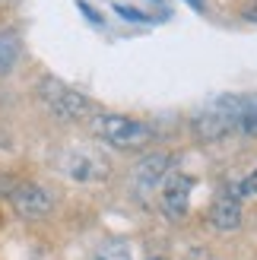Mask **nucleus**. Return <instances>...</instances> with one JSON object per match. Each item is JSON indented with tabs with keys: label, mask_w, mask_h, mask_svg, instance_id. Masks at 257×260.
<instances>
[{
	"label": "nucleus",
	"mask_w": 257,
	"mask_h": 260,
	"mask_svg": "<svg viewBox=\"0 0 257 260\" xmlns=\"http://www.w3.org/2000/svg\"><path fill=\"white\" fill-rule=\"evenodd\" d=\"M190 190H194V181L187 175H169L162 184V213L169 219H184L190 210Z\"/></svg>",
	"instance_id": "obj_4"
},
{
	"label": "nucleus",
	"mask_w": 257,
	"mask_h": 260,
	"mask_svg": "<svg viewBox=\"0 0 257 260\" xmlns=\"http://www.w3.org/2000/svg\"><path fill=\"white\" fill-rule=\"evenodd\" d=\"M114 10H118V13H124V19H131V22H143L146 16H143V13H137V10H131V7H114Z\"/></svg>",
	"instance_id": "obj_12"
},
{
	"label": "nucleus",
	"mask_w": 257,
	"mask_h": 260,
	"mask_svg": "<svg viewBox=\"0 0 257 260\" xmlns=\"http://www.w3.org/2000/svg\"><path fill=\"white\" fill-rule=\"evenodd\" d=\"M57 165H60V172L73 181H99V178L108 175V159L99 149L83 146V143L63 149L57 155Z\"/></svg>",
	"instance_id": "obj_2"
},
{
	"label": "nucleus",
	"mask_w": 257,
	"mask_h": 260,
	"mask_svg": "<svg viewBox=\"0 0 257 260\" xmlns=\"http://www.w3.org/2000/svg\"><path fill=\"white\" fill-rule=\"evenodd\" d=\"M235 190H238L241 200H245V197H257V168H254L245 181H241V184H235Z\"/></svg>",
	"instance_id": "obj_11"
},
{
	"label": "nucleus",
	"mask_w": 257,
	"mask_h": 260,
	"mask_svg": "<svg viewBox=\"0 0 257 260\" xmlns=\"http://www.w3.org/2000/svg\"><path fill=\"white\" fill-rule=\"evenodd\" d=\"M187 4H190V7H197V10H200V7H203V0H187Z\"/></svg>",
	"instance_id": "obj_14"
},
{
	"label": "nucleus",
	"mask_w": 257,
	"mask_h": 260,
	"mask_svg": "<svg viewBox=\"0 0 257 260\" xmlns=\"http://www.w3.org/2000/svg\"><path fill=\"white\" fill-rule=\"evenodd\" d=\"M238 130H245V134H257V99H241Z\"/></svg>",
	"instance_id": "obj_9"
},
{
	"label": "nucleus",
	"mask_w": 257,
	"mask_h": 260,
	"mask_svg": "<svg viewBox=\"0 0 257 260\" xmlns=\"http://www.w3.org/2000/svg\"><path fill=\"white\" fill-rule=\"evenodd\" d=\"M210 222L219 229V232H232V229L241 225V197H238L235 187L222 190L219 197L213 200V206H210Z\"/></svg>",
	"instance_id": "obj_7"
},
{
	"label": "nucleus",
	"mask_w": 257,
	"mask_h": 260,
	"mask_svg": "<svg viewBox=\"0 0 257 260\" xmlns=\"http://www.w3.org/2000/svg\"><path fill=\"white\" fill-rule=\"evenodd\" d=\"M245 16H248V19H254V22H257V0H251V4H248V7H245Z\"/></svg>",
	"instance_id": "obj_13"
},
{
	"label": "nucleus",
	"mask_w": 257,
	"mask_h": 260,
	"mask_svg": "<svg viewBox=\"0 0 257 260\" xmlns=\"http://www.w3.org/2000/svg\"><path fill=\"white\" fill-rule=\"evenodd\" d=\"M42 95H45V102L51 105V111H54L57 118L76 121V118H86V114H89V102L80 92H73L70 86L57 83V80H45Z\"/></svg>",
	"instance_id": "obj_3"
},
{
	"label": "nucleus",
	"mask_w": 257,
	"mask_h": 260,
	"mask_svg": "<svg viewBox=\"0 0 257 260\" xmlns=\"http://www.w3.org/2000/svg\"><path fill=\"white\" fill-rule=\"evenodd\" d=\"M95 260H131V251L124 241H108L95 251Z\"/></svg>",
	"instance_id": "obj_10"
},
{
	"label": "nucleus",
	"mask_w": 257,
	"mask_h": 260,
	"mask_svg": "<svg viewBox=\"0 0 257 260\" xmlns=\"http://www.w3.org/2000/svg\"><path fill=\"white\" fill-rule=\"evenodd\" d=\"M16 60H19V35L0 32V73H10Z\"/></svg>",
	"instance_id": "obj_8"
},
{
	"label": "nucleus",
	"mask_w": 257,
	"mask_h": 260,
	"mask_svg": "<svg viewBox=\"0 0 257 260\" xmlns=\"http://www.w3.org/2000/svg\"><path fill=\"white\" fill-rule=\"evenodd\" d=\"M169 165H172V159H169L165 152L146 155V159L134 168V187H137L140 193H149V190L162 187L165 178H169Z\"/></svg>",
	"instance_id": "obj_6"
},
{
	"label": "nucleus",
	"mask_w": 257,
	"mask_h": 260,
	"mask_svg": "<svg viewBox=\"0 0 257 260\" xmlns=\"http://www.w3.org/2000/svg\"><path fill=\"white\" fill-rule=\"evenodd\" d=\"M10 200L16 206V213L25 219H38V216L51 213V193L38 184H13Z\"/></svg>",
	"instance_id": "obj_5"
},
{
	"label": "nucleus",
	"mask_w": 257,
	"mask_h": 260,
	"mask_svg": "<svg viewBox=\"0 0 257 260\" xmlns=\"http://www.w3.org/2000/svg\"><path fill=\"white\" fill-rule=\"evenodd\" d=\"M152 260H162V257H152Z\"/></svg>",
	"instance_id": "obj_15"
},
{
	"label": "nucleus",
	"mask_w": 257,
	"mask_h": 260,
	"mask_svg": "<svg viewBox=\"0 0 257 260\" xmlns=\"http://www.w3.org/2000/svg\"><path fill=\"white\" fill-rule=\"evenodd\" d=\"M95 137H102L105 143L118 149H140L152 140V127L143 121H134V118H124V114H99L92 121Z\"/></svg>",
	"instance_id": "obj_1"
}]
</instances>
